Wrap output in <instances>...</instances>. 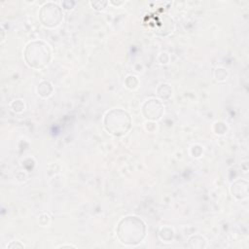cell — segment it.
<instances>
[{
	"label": "cell",
	"mask_w": 249,
	"mask_h": 249,
	"mask_svg": "<svg viewBox=\"0 0 249 249\" xmlns=\"http://www.w3.org/2000/svg\"><path fill=\"white\" fill-rule=\"evenodd\" d=\"M104 124L109 132L115 135H121L128 130L130 126V118L124 111L112 110L106 115Z\"/></svg>",
	"instance_id": "cell-3"
},
{
	"label": "cell",
	"mask_w": 249,
	"mask_h": 249,
	"mask_svg": "<svg viewBox=\"0 0 249 249\" xmlns=\"http://www.w3.org/2000/svg\"><path fill=\"white\" fill-rule=\"evenodd\" d=\"M145 234L143 222L136 217H126L118 227V235L122 242L134 244L142 240Z\"/></svg>",
	"instance_id": "cell-1"
},
{
	"label": "cell",
	"mask_w": 249,
	"mask_h": 249,
	"mask_svg": "<svg viewBox=\"0 0 249 249\" xmlns=\"http://www.w3.org/2000/svg\"><path fill=\"white\" fill-rule=\"evenodd\" d=\"M61 11L57 5L47 4L40 12V18L45 25L54 26L59 23L61 19Z\"/></svg>",
	"instance_id": "cell-4"
},
{
	"label": "cell",
	"mask_w": 249,
	"mask_h": 249,
	"mask_svg": "<svg viewBox=\"0 0 249 249\" xmlns=\"http://www.w3.org/2000/svg\"><path fill=\"white\" fill-rule=\"evenodd\" d=\"M25 60L31 67L41 68L48 64L51 53L47 45L42 42L30 43L25 50Z\"/></svg>",
	"instance_id": "cell-2"
}]
</instances>
